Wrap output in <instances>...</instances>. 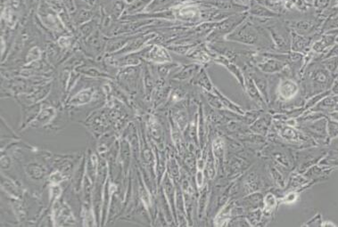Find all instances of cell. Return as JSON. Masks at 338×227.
Returning <instances> with one entry per match:
<instances>
[{
	"instance_id": "obj_10",
	"label": "cell",
	"mask_w": 338,
	"mask_h": 227,
	"mask_svg": "<svg viewBox=\"0 0 338 227\" xmlns=\"http://www.w3.org/2000/svg\"><path fill=\"white\" fill-rule=\"evenodd\" d=\"M245 90L249 96L250 98L258 104L260 106H264L266 105L264 98L262 96V94L259 91L256 85L254 83L253 79L250 77L247 73H245Z\"/></svg>"
},
{
	"instance_id": "obj_19",
	"label": "cell",
	"mask_w": 338,
	"mask_h": 227,
	"mask_svg": "<svg viewBox=\"0 0 338 227\" xmlns=\"http://www.w3.org/2000/svg\"><path fill=\"white\" fill-rule=\"evenodd\" d=\"M282 135L284 137H287L288 139H296L297 134L296 131L292 129L291 127H286V129H284Z\"/></svg>"
},
{
	"instance_id": "obj_3",
	"label": "cell",
	"mask_w": 338,
	"mask_h": 227,
	"mask_svg": "<svg viewBox=\"0 0 338 227\" xmlns=\"http://www.w3.org/2000/svg\"><path fill=\"white\" fill-rule=\"evenodd\" d=\"M252 63L260 72L266 74L281 72L288 66V63H284L282 61L271 56L263 55L262 53H260L258 55L254 54L252 56Z\"/></svg>"
},
{
	"instance_id": "obj_21",
	"label": "cell",
	"mask_w": 338,
	"mask_h": 227,
	"mask_svg": "<svg viewBox=\"0 0 338 227\" xmlns=\"http://www.w3.org/2000/svg\"><path fill=\"white\" fill-rule=\"evenodd\" d=\"M330 90L333 95H338V75L335 78L334 82L331 86Z\"/></svg>"
},
{
	"instance_id": "obj_20",
	"label": "cell",
	"mask_w": 338,
	"mask_h": 227,
	"mask_svg": "<svg viewBox=\"0 0 338 227\" xmlns=\"http://www.w3.org/2000/svg\"><path fill=\"white\" fill-rule=\"evenodd\" d=\"M265 202H266L268 209H269V208H274L275 205H276V199H275L274 196H273L272 194H270L267 195L266 199H265Z\"/></svg>"
},
{
	"instance_id": "obj_18",
	"label": "cell",
	"mask_w": 338,
	"mask_h": 227,
	"mask_svg": "<svg viewBox=\"0 0 338 227\" xmlns=\"http://www.w3.org/2000/svg\"><path fill=\"white\" fill-rule=\"evenodd\" d=\"M322 59H326V58H330V57H334V56H338V44L336 43L334 46H331L330 49L326 51L324 54H322Z\"/></svg>"
},
{
	"instance_id": "obj_25",
	"label": "cell",
	"mask_w": 338,
	"mask_h": 227,
	"mask_svg": "<svg viewBox=\"0 0 338 227\" xmlns=\"http://www.w3.org/2000/svg\"><path fill=\"white\" fill-rule=\"evenodd\" d=\"M330 118H333V119H336L338 121V112H332L330 113Z\"/></svg>"
},
{
	"instance_id": "obj_16",
	"label": "cell",
	"mask_w": 338,
	"mask_h": 227,
	"mask_svg": "<svg viewBox=\"0 0 338 227\" xmlns=\"http://www.w3.org/2000/svg\"><path fill=\"white\" fill-rule=\"evenodd\" d=\"M295 8L297 9L301 13H306L309 10L313 8V1L312 0H297Z\"/></svg>"
},
{
	"instance_id": "obj_15",
	"label": "cell",
	"mask_w": 338,
	"mask_h": 227,
	"mask_svg": "<svg viewBox=\"0 0 338 227\" xmlns=\"http://www.w3.org/2000/svg\"><path fill=\"white\" fill-rule=\"evenodd\" d=\"M327 131L330 139H334L338 136V121L336 119H329L327 123Z\"/></svg>"
},
{
	"instance_id": "obj_9",
	"label": "cell",
	"mask_w": 338,
	"mask_h": 227,
	"mask_svg": "<svg viewBox=\"0 0 338 227\" xmlns=\"http://www.w3.org/2000/svg\"><path fill=\"white\" fill-rule=\"evenodd\" d=\"M313 45V36H304L291 30V46L290 50L302 53Z\"/></svg>"
},
{
	"instance_id": "obj_2",
	"label": "cell",
	"mask_w": 338,
	"mask_h": 227,
	"mask_svg": "<svg viewBox=\"0 0 338 227\" xmlns=\"http://www.w3.org/2000/svg\"><path fill=\"white\" fill-rule=\"evenodd\" d=\"M335 76L332 75L323 65L315 66L311 72H309L308 84L305 88L311 87V92L314 94L324 92L331 89L335 80Z\"/></svg>"
},
{
	"instance_id": "obj_11",
	"label": "cell",
	"mask_w": 338,
	"mask_h": 227,
	"mask_svg": "<svg viewBox=\"0 0 338 227\" xmlns=\"http://www.w3.org/2000/svg\"><path fill=\"white\" fill-rule=\"evenodd\" d=\"M336 44V37L332 35L324 33L323 36L317 39L312 45V50L316 54H323L326 51L330 49V47Z\"/></svg>"
},
{
	"instance_id": "obj_26",
	"label": "cell",
	"mask_w": 338,
	"mask_h": 227,
	"mask_svg": "<svg viewBox=\"0 0 338 227\" xmlns=\"http://www.w3.org/2000/svg\"><path fill=\"white\" fill-rule=\"evenodd\" d=\"M334 111H335V112H338V105H337V106H336V107H335Z\"/></svg>"
},
{
	"instance_id": "obj_24",
	"label": "cell",
	"mask_w": 338,
	"mask_h": 227,
	"mask_svg": "<svg viewBox=\"0 0 338 227\" xmlns=\"http://www.w3.org/2000/svg\"><path fill=\"white\" fill-rule=\"evenodd\" d=\"M326 34H329V35H332V36H335V37H338V29H334V30H330L329 31L325 32Z\"/></svg>"
},
{
	"instance_id": "obj_6",
	"label": "cell",
	"mask_w": 338,
	"mask_h": 227,
	"mask_svg": "<svg viewBox=\"0 0 338 227\" xmlns=\"http://www.w3.org/2000/svg\"><path fill=\"white\" fill-rule=\"evenodd\" d=\"M299 91V86L292 79H284L280 81L278 88V95L284 101L290 100L296 97Z\"/></svg>"
},
{
	"instance_id": "obj_28",
	"label": "cell",
	"mask_w": 338,
	"mask_h": 227,
	"mask_svg": "<svg viewBox=\"0 0 338 227\" xmlns=\"http://www.w3.org/2000/svg\"></svg>"
},
{
	"instance_id": "obj_14",
	"label": "cell",
	"mask_w": 338,
	"mask_h": 227,
	"mask_svg": "<svg viewBox=\"0 0 338 227\" xmlns=\"http://www.w3.org/2000/svg\"><path fill=\"white\" fill-rule=\"evenodd\" d=\"M313 1V7L315 9L316 13L322 14L325 10L330 8L332 0H312Z\"/></svg>"
},
{
	"instance_id": "obj_27",
	"label": "cell",
	"mask_w": 338,
	"mask_h": 227,
	"mask_svg": "<svg viewBox=\"0 0 338 227\" xmlns=\"http://www.w3.org/2000/svg\"><path fill=\"white\" fill-rule=\"evenodd\" d=\"M336 43H338V37H336Z\"/></svg>"
},
{
	"instance_id": "obj_23",
	"label": "cell",
	"mask_w": 338,
	"mask_h": 227,
	"mask_svg": "<svg viewBox=\"0 0 338 227\" xmlns=\"http://www.w3.org/2000/svg\"><path fill=\"white\" fill-rule=\"evenodd\" d=\"M203 173H202V171H198L197 175H196V182H197L199 187H201L203 185Z\"/></svg>"
},
{
	"instance_id": "obj_17",
	"label": "cell",
	"mask_w": 338,
	"mask_h": 227,
	"mask_svg": "<svg viewBox=\"0 0 338 227\" xmlns=\"http://www.w3.org/2000/svg\"><path fill=\"white\" fill-rule=\"evenodd\" d=\"M244 202H247L250 208L259 206L262 202V195L259 194L251 195V196H248L246 199H245Z\"/></svg>"
},
{
	"instance_id": "obj_22",
	"label": "cell",
	"mask_w": 338,
	"mask_h": 227,
	"mask_svg": "<svg viewBox=\"0 0 338 227\" xmlns=\"http://www.w3.org/2000/svg\"><path fill=\"white\" fill-rule=\"evenodd\" d=\"M297 0H285V7L287 10H291L293 7H295Z\"/></svg>"
},
{
	"instance_id": "obj_7",
	"label": "cell",
	"mask_w": 338,
	"mask_h": 227,
	"mask_svg": "<svg viewBox=\"0 0 338 227\" xmlns=\"http://www.w3.org/2000/svg\"><path fill=\"white\" fill-rule=\"evenodd\" d=\"M215 62L218 64L226 68L230 73H232L233 75L236 77L239 84L241 85L242 88L245 89V75L242 72L240 68L237 67L236 63H233L232 61L228 60V58L225 57L224 55H217L215 57Z\"/></svg>"
},
{
	"instance_id": "obj_5",
	"label": "cell",
	"mask_w": 338,
	"mask_h": 227,
	"mask_svg": "<svg viewBox=\"0 0 338 227\" xmlns=\"http://www.w3.org/2000/svg\"><path fill=\"white\" fill-rule=\"evenodd\" d=\"M248 17V13H237L233 14L231 16L228 17L223 21H219L216 25L215 30L212 33L213 37L218 39L223 37H227L228 34L231 33L233 30L237 28V26L240 25L243 21Z\"/></svg>"
},
{
	"instance_id": "obj_1",
	"label": "cell",
	"mask_w": 338,
	"mask_h": 227,
	"mask_svg": "<svg viewBox=\"0 0 338 227\" xmlns=\"http://www.w3.org/2000/svg\"><path fill=\"white\" fill-rule=\"evenodd\" d=\"M225 39L245 46H263L265 43L267 44V41L274 45L266 28L254 23L248 17L231 33L228 34Z\"/></svg>"
},
{
	"instance_id": "obj_4",
	"label": "cell",
	"mask_w": 338,
	"mask_h": 227,
	"mask_svg": "<svg viewBox=\"0 0 338 227\" xmlns=\"http://www.w3.org/2000/svg\"><path fill=\"white\" fill-rule=\"evenodd\" d=\"M322 21H325L324 19H318V18H304L299 20H293V21H287L289 29L300 35L304 36H310L312 34L316 32L318 30H321Z\"/></svg>"
},
{
	"instance_id": "obj_13",
	"label": "cell",
	"mask_w": 338,
	"mask_h": 227,
	"mask_svg": "<svg viewBox=\"0 0 338 227\" xmlns=\"http://www.w3.org/2000/svg\"><path fill=\"white\" fill-rule=\"evenodd\" d=\"M322 65L332 74L337 77L338 71V56L326 58L322 61Z\"/></svg>"
},
{
	"instance_id": "obj_8",
	"label": "cell",
	"mask_w": 338,
	"mask_h": 227,
	"mask_svg": "<svg viewBox=\"0 0 338 227\" xmlns=\"http://www.w3.org/2000/svg\"><path fill=\"white\" fill-rule=\"evenodd\" d=\"M247 13L249 15L255 17H266V18H279L281 14L276 13L273 10L269 8L265 4L258 3L256 1H251Z\"/></svg>"
},
{
	"instance_id": "obj_12",
	"label": "cell",
	"mask_w": 338,
	"mask_h": 227,
	"mask_svg": "<svg viewBox=\"0 0 338 227\" xmlns=\"http://www.w3.org/2000/svg\"><path fill=\"white\" fill-rule=\"evenodd\" d=\"M338 104V95L330 94L329 96L324 97L322 101L318 103L316 106L313 107V112H320V113H328L334 112L335 107Z\"/></svg>"
}]
</instances>
